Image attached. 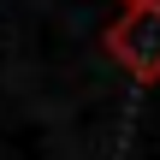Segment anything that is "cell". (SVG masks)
I'll return each instance as SVG.
<instances>
[{"label": "cell", "instance_id": "obj_1", "mask_svg": "<svg viewBox=\"0 0 160 160\" xmlns=\"http://www.w3.org/2000/svg\"><path fill=\"white\" fill-rule=\"evenodd\" d=\"M107 53H113L137 83H160V0L131 6V12L107 30Z\"/></svg>", "mask_w": 160, "mask_h": 160}, {"label": "cell", "instance_id": "obj_2", "mask_svg": "<svg viewBox=\"0 0 160 160\" xmlns=\"http://www.w3.org/2000/svg\"><path fill=\"white\" fill-rule=\"evenodd\" d=\"M125 6H142V0H125Z\"/></svg>", "mask_w": 160, "mask_h": 160}]
</instances>
